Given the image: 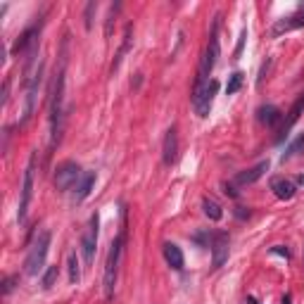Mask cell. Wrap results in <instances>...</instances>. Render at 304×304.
Listing matches in <instances>:
<instances>
[{
    "mask_svg": "<svg viewBox=\"0 0 304 304\" xmlns=\"http://www.w3.org/2000/svg\"><path fill=\"white\" fill-rule=\"evenodd\" d=\"M67 48H69V36H64L62 48H59V67L55 71V81H52V93H50V150H55L62 140V131H64V88H67Z\"/></svg>",
    "mask_w": 304,
    "mask_h": 304,
    "instance_id": "6da1fadb",
    "label": "cell"
},
{
    "mask_svg": "<svg viewBox=\"0 0 304 304\" xmlns=\"http://www.w3.org/2000/svg\"><path fill=\"white\" fill-rule=\"evenodd\" d=\"M219 15L214 17V24H211V31H209V41H207V48H204V55L200 59V67H197V79H195V86H193V93H200L204 86L209 84L211 79V71L216 67L219 62V55H221V41H219Z\"/></svg>",
    "mask_w": 304,
    "mask_h": 304,
    "instance_id": "7a4b0ae2",
    "label": "cell"
},
{
    "mask_svg": "<svg viewBox=\"0 0 304 304\" xmlns=\"http://www.w3.org/2000/svg\"><path fill=\"white\" fill-rule=\"evenodd\" d=\"M124 243H126V226H121L119 236L112 240L110 252H107V262H105V276H102V290L105 297L112 299L114 290H117V280H119V264L124 257Z\"/></svg>",
    "mask_w": 304,
    "mask_h": 304,
    "instance_id": "3957f363",
    "label": "cell"
},
{
    "mask_svg": "<svg viewBox=\"0 0 304 304\" xmlns=\"http://www.w3.org/2000/svg\"><path fill=\"white\" fill-rule=\"evenodd\" d=\"M50 243H52V233L50 231H41L36 240L29 247V254L24 259V271L26 276H38L43 269H45V259H48V252H50Z\"/></svg>",
    "mask_w": 304,
    "mask_h": 304,
    "instance_id": "277c9868",
    "label": "cell"
},
{
    "mask_svg": "<svg viewBox=\"0 0 304 304\" xmlns=\"http://www.w3.org/2000/svg\"><path fill=\"white\" fill-rule=\"evenodd\" d=\"M36 152L29 155V162H26L24 169V178H22V190H19V209H17V221L24 223L26 214H29V207H31V197H34V181H36Z\"/></svg>",
    "mask_w": 304,
    "mask_h": 304,
    "instance_id": "5b68a950",
    "label": "cell"
},
{
    "mask_svg": "<svg viewBox=\"0 0 304 304\" xmlns=\"http://www.w3.org/2000/svg\"><path fill=\"white\" fill-rule=\"evenodd\" d=\"M43 71H45V64L38 62V67L24 81V93H26L24 95V114H22V121L19 124H26L29 119L34 117L36 102H38V91H41V84H43Z\"/></svg>",
    "mask_w": 304,
    "mask_h": 304,
    "instance_id": "8992f818",
    "label": "cell"
},
{
    "mask_svg": "<svg viewBox=\"0 0 304 304\" xmlns=\"http://www.w3.org/2000/svg\"><path fill=\"white\" fill-rule=\"evenodd\" d=\"M98 233H100V216L93 214L88 219V226H86L84 236H81V254H84L86 266H91L95 259V252H98Z\"/></svg>",
    "mask_w": 304,
    "mask_h": 304,
    "instance_id": "52a82bcc",
    "label": "cell"
},
{
    "mask_svg": "<svg viewBox=\"0 0 304 304\" xmlns=\"http://www.w3.org/2000/svg\"><path fill=\"white\" fill-rule=\"evenodd\" d=\"M79 178H81V169H79V164L74 160H67V162H62V164H57V169H55V188H57V193L74 190Z\"/></svg>",
    "mask_w": 304,
    "mask_h": 304,
    "instance_id": "ba28073f",
    "label": "cell"
},
{
    "mask_svg": "<svg viewBox=\"0 0 304 304\" xmlns=\"http://www.w3.org/2000/svg\"><path fill=\"white\" fill-rule=\"evenodd\" d=\"M216 91H219V81H214V79H211V81L204 86L200 93H193V107H195V112H197V117H200V119L209 117L211 102H214Z\"/></svg>",
    "mask_w": 304,
    "mask_h": 304,
    "instance_id": "9c48e42d",
    "label": "cell"
},
{
    "mask_svg": "<svg viewBox=\"0 0 304 304\" xmlns=\"http://www.w3.org/2000/svg\"><path fill=\"white\" fill-rule=\"evenodd\" d=\"M209 250H211V266L221 269L228 259V236L226 233H214L209 238Z\"/></svg>",
    "mask_w": 304,
    "mask_h": 304,
    "instance_id": "30bf717a",
    "label": "cell"
},
{
    "mask_svg": "<svg viewBox=\"0 0 304 304\" xmlns=\"http://www.w3.org/2000/svg\"><path fill=\"white\" fill-rule=\"evenodd\" d=\"M304 112V95L302 98H297V102L290 107V112L285 114V119H283V124H280V131L278 135H276V143H283L287 138V133H290V128L297 124V119H299V114Z\"/></svg>",
    "mask_w": 304,
    "mask_h": 304,
    "instance_id": "8fae6325",
    "label": "cell"
},
{
    "mask_svg": "<svg viewBox=\"0 0 304 304\" xmlns=\"http://www.w3.org/2000/svg\"><path fill=\"white\" fill-rule=\"evenodd\" d=\"M178 160V131L176 126H171L164 135V143H162V162L171 167Z\"/></svg>",
    "mask_w": 304,
    "mask_h": 304,
    "instance_id": "7c38bea8",
    "label": "cell"
},
{
    "mask_svg": "<svg viewBox=\"0 0 304 304\" xmlns=\"http://www.w3.org/2000/svg\"><path fill=\"white\" fill-rule=\"evenodd\" d=\"M95 171H84L81 178H79V183H76L74 193H71V202L74 204H81L88 197V195L93 193V186H95Z\"/></svg>",
    "mask_w": 304,
    "mask_h": 304,
    "instance_id": "4fadbf2b",
    "label": "cell"
},
{
    "mask_svg": "<svg viewBox=\"0 0 304 304\" xmlns=\"http://www.w3.org/2000/svg\"><path fill=\"white\" fill-rule=\"evenodd\" d=\"M304 26V5L297 10L295 15L290 17H283L273 24V36H280V34H287V31H295V29H302Z\"/></svg>",
    "mask_w": 304,
    "mask_h": 304,
    "instance_id": "5bb4252c",
    "label": "cell"
},
{
    "mask_svg": "<svg viewBox=\"0 0 304 304\" xmlns=\"http://www.w3.org/2000/svg\"><path fill=\"white\" fill-rule=\"evenodd\" d=\"M266 171H269V162H259V164H254V167H250V169L238 174L236 186H252V183H257V181L266 174Z\"/></svg>",
    "mask_w": 304,
    "mask_h": 304,
    "instance_id": "9a60e30c",
    "label": "cell"
},
{
    "mask_svg": "<svg viewBox=\"0 0 304 304\" xmlns=\"http://www.w3.org/2000/svg\"><path fill=\"white\" fill-rule=\"evenodd\" d=\"M271 190L278 200H292L297 193V186L290 181V178H273L271 181Z\"/></svg>",
    "mask_w": 304,
    "mask_h": 304,
    "instance_id": "2e32d148",
    "label": "cell"
},
{
    "mask_svg": "<svg viewBox=\"0 0 304 304\" xmlns=\"http://www.w3.org/2000/svg\"><path fill=\"white\" fill-rule=\"evenodd\" d=\"M162 252H164V259H167V264H169L174 271H181V269H183L186 259H183V252H181V247H178L176 243H164Z\"/></svg>",
    "mask_w": 304,
    "mask_h": 304,
    "instance_id": "e0dca14e",
    "label": "cell"
},
{
    "mask_svg": "<svg viewBox=\"0 0 304 304\" xmlns=\"http://www.w3.org/2000/svg\"><path fill=\"white\" fill-rule=\"evenodd\" d=\"M131 41H133V26L128 24V26H126V31H124V43L119 45L117 55H114V59H112L110 74H114V71H119V67H121V62H124V57H126L128 48H131Z\"/></svg>",
    "mask_w": 304,
    "mask_h": 304,
    "instance_id": "ac0fdd59",
    "label": "cell"
},
{
    "mask_svg": "<svg viewBox=\"0 0 304 304\" xmlns=\"http://www.w3.org/2000/svg\"><path fill=\"white\" fill-rule=\"evenodd\" d=\"M257 119L262 121L264 126H276L283 121V112L276 107V105H262L259 110H257Z\"/></svg>",
    "mask_w": 304,
    "mask_h": 304,
    "instance_id": "d6986e66",
    "label": "cell"
},
{
    "mask_svg": "<svg viewBox=\"0 0 304 304\" xmlns=\"http://www.w3.org/2000/svg\"><path fill=\"white\" fill-rule=\"evenodd\" d=\"M67 271H69V283L71 285H79V280H81V262H79L76 250H71L67 254Z\"/></svg>",
    "mask_w": 304,
    "mask_h": 304,
    "instance_id": "ffe728a7",
    "label": "cell"
},
{
    "mask_svg": "<svg viewBox=\"0 0 304 304\" xmlns=\"http://www.w3.org/2000/svg\"><path fill=\"white\" fill-rule=\"evenodd\" d=\"M202 209H204V216L209 221H221V216H223L221 204L216 202V200H211V197H204L202 200Z\"/></svg>",
    "mask_w": 304,
    "mask_h": 304,
    "instance_id": "44dd1931",
    "label": "cell"
},
{
    "mask_svg": "<svg viewBox=\"0 0 304 304\" xmlns=\"http://www.w3.org/2000/svg\"><path fill=\"white\" fill-rule=\"evenodd\" d=\"M302 152H304V133H299L295 140L285 147V152H283V157H280V160L285 162V160H290V157H295V155H302Z\"/></svg>",
    "mask_w": 304,
    "mask_h": 304,
    "instance_id": "7402d4cb",
    "label": "cell"
},
{
    "mask_svg": "<svg viewBox=\"0 0 304 304\" xmlns=\"http://www.w3.org/2000/svg\"><path fill=\"white\" fill-rule=\"evenodd\" d=\"M57 276H59L57 264H55V266H48V269L43 271V278H41L43 290H50V287L55 285V283H57Z\"/></svg>",
    "mask_w": 304,
    "mask_h": 304,
    "instance_id": "603a6c76",
    "label": "cell"
},
{
    "mask_svg": "<svg viewBox=\"0 0 304 304\" xmlns=\"http://www.w3.org/2000/svg\"><path fill=\"white\" fill-rule=\"evenodd\" d=\"M240 86H243V71H236V74H231V79H228L226 93L228 95H236L238 91H240Z\"/></svg>",
    "mask_w": 304,
    "mask_h": 304,
    "instance_id": "cb8c5ba5",
    "label": "cell"
},
{
    "mask_svg": "<svg viewBox=\"0 0 304 304\" xmlns=\"http://www.w3.org/2000/svg\"><path fill=\"white\" fill-rule=\"evenodd\" d=\"M98 12V3H88L86 5V12H84V19H86V29L93 26V15Z\"/></svg>",
    "mask_w": 304,
    "mask_h": 304,
    "instance_id": "d4e9b609",
    "label": "cell"
},
{
    "mask_svg": "<svg viewBox=\"0 0 304 304\" xmlns=\"http://www.w3.org/2000/svg\"><path fill=\"white\" fill-rule=\"evenodd\" d=\"M121 10V3H117V5H112L110 8V17H107V24H105V34L112 36V22H114V17H117V12Z\"/></svg>",
    "mask_w": 304,
    "mask_h": 304,
    "instance_id": "484cf974",
    "label": "cell"
},
{
    "mask_svg": "<svg viewBox=\"0 0 304 304\" xmlns=\"http://www.w3.org/2000/svg\"><path fill=\"white\" fill-rule=\"evenodd\" d=\"M15 276H5V280H3V295H10L12 292V287H15Z\"/></svg>",
    "mask_w": 304,
    "mask_h": 304,
    "instance_id": "4316f807",
    "label": "cell"
},
{
    "mask_svg": "<svg viewBox=\"0 0 304 304\" xmlns=\"http://www.w3.org/2000/svg\"><path fill=\"white\" fill-rule=\"evenodd\" d=\"M273 252H276V254H283V257H290V252H287V250H283V245L273 247Z\"/></svg>",
    "mask_w": 304,
    "mask_h": 304,
    "instance_id": "83f0119b",
    "label": "cell"
},
{
    "mask_svg": "<svg viewBox=\"0 0 304 304\" xmlns=\"http://www.w3.org/2000/svg\"><path fill=\"white\" fill-rule=\"evenodd\" d=\"M297 183H299V186H304V174H302V176H297Z\"/></svg>",
    "mask_w": 304,
    "mask_h": 304,
    "instance_id": "f1b7e54d",
    "label": "cell"
},
{
    "mask_svg": "<svg viewBox=\"0 0 304 304\" xmlns=\"http://www.w3.org/2000/svg\"><path fill=\"white\" fill-rule=\"evenodd\" d=\"M283 304H290V295H285V297H283Z\"/></svg>",
    "mask_w": 304,
    "mask_h": 304,
    "instance_id": "f546056e",
    "label": "cell"
}]
</instances>
